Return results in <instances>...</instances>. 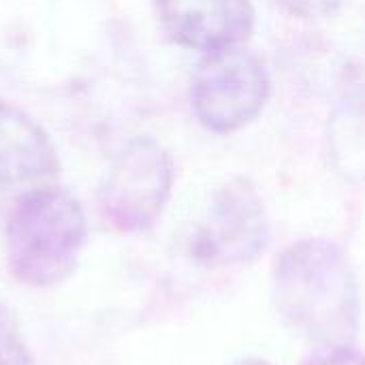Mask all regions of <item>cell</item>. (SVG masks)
Listing matches in <instances>:
<instances>
[{"instance_id": "1", "label": "cell", "mask_w": 365, "mask_h": 365, "mask_svg": "<svg viewBox=\"0 0 365 365\" xmlns=\"http://www.w3.org/2000/svg\"><path fill=\"white\" fill-rule=\"evenodd\" d=\"M272 304L282 325L321 349L355 346L361 323L357 274L329 240L291 244L272 272Z\"/></svg>"}, {"instance_id": "2", "label": "cell", "mask_w": 365, "mask_h": 365, "mask_svg": "<svg viewBox=\"0 0 365 365\" xmlns=\"http://www.w3.org/2000/svg\"><path fill=\"white\" fill-rule=\"evenodd\" d=\"M86 214L64 188L41 186L24 192L6 220V263L13 278L32 289L64 282L86 244Z\"/></svg>"}, {"instance_id": "3", "label": "cell", "mask_w": 365, "mask_h": 365, "mask_svg": "<svg viewBox=\"0 0 365 365\" xmlns=\"http://www.w3.org/2000/svg\"><path fill=\"white\" fill-rule=\"evenodd\" d=\"M173 158L154 139L139 137L111 160L98 186L103 220L120 233L154 227L173 190Z\"/></svg>"}, {"instance_id": "4", "label": "cell", "mask_w": 365, "mask_h": 365, "mask_svg": "<svg viewBox=\"0 0 365 365\" xmlns=\"http://www.w3.org/2000/svg\"><path fill=\"white\" fill-rule=\"evenodd\" d=\"M269 96L263 62L240 45L207 51L192 79V109L212 133L250 124Z\"/></svg>"}, {"instance_id": "5", "label": "cell", "mask_w": 365, "mask_h": 365, "mask_svg": "<svg viewBox=\"0 0 365 365\" xmlns=\"http://www.w3.org/2000/svg\"><path fill=\"white\" fill-rule=\"evenodd\" d=\"M269 244V218L257 186L246 178L225 184L199 222L190 252L207 265H250Z\"/></svg>"}, {"instance_id": "6", "label": "cell", "mask_w": 365, "mask_h": 365, "mask_svg": "<svg viewBox=\"0 0 365 365\" xmlns=\"http://www.w3.org/2000/svg\"><path fill=\"white\" fill-rule=\"evenodd\" d=\"M165 34L188 49L240 45L252 30L250 0H154Z\"/></svg>"}, {"instance_id": "7", "label": "cell", "mask_w": 365, "mask_h": 365, "mask_svg": "<svg viewBox=\"0 0 365 365\" xmlns=\"http://www.w3.org/2000/svg\"><path fill=\"white\" fill-rule=\"evenodd\" d=\"M58 171L49 135L19 107L0 101V184H24Z\"/></svg>"}, {"instance_id": "8", "label": "cell", "mask_w": 365, "mask_h": 365, "mask_svg": "<svg viewBox=\"0 0 365 365\" xmlns=\"http://www.w3.org/2000/svg\"><path fill=\"white\" fill-rule=\"evenodd\" d=\"M329 156L336 171L346 180L359 184L364 178V109L361 92L355 88L346 92L334 107L329 118Z\"/></svg>"}, {"instance_id": "9", "label": "cell", "mask_w": 365, "mask_h": 365, "mask_svg": "<svg viewBox=\"0 0 365 365\" xmlns=\"http://www.w3.org/2000/svg\"><path fill=\"white\" fill-rule=\"evenodd\" d=\"M0 365H34L17 312L0 302Z\"/></svg>"}, {"instance_id": "10", "label": "cell", "mask_w": 365, "mask_h": 365, "mask_svg": "<svg viewBox=\"0 0 365 365\" xmlns=\"http://www.w3.org/2000/svg\"><path fill=\"white\" fill-rule=\"evenodd\" d=\"M304 365H364V361L357 346H336V349H321Z\"/></svg>"}, {"instance_id": "11", "label": "cell", "mask_w": 365, "mask_h": 365, "mask_svg": "<svg viewBox=\"0 0 365 365\" xmlns=\"http://www.w3.org/2000/svg\"><path fill=\"white\" fill-rule=\"evenodd\" d=\"M287 2H291L293 9L302 11V13H327L340 0H287Z\"/></svg>"}, {"instance_id": "12", "label": "cell", "mask_w": 365, "mask_h": 365, "mask_svg": "<svg viewBox=\"0 0 365 365\" xmlns=\"http://www.w3.org/2000/svg\"><path fill=\"white\" fill-rule=\"evenodd\" d=\"M233 365H274V364H269L267 359H261V357H244V359L235 361Z\"/></svg>"}]
</instances>
